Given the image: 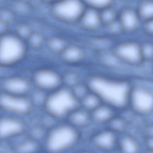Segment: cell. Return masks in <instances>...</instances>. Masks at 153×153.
Masks as SVG:
<instances>
[{
  "label": "cell",
  "mask_w": 153,
  "mask_h": 153,
  "mask_svg": "<svg viewBox=\"0 0 153 153\" xmlns=\"http://www.w3.org/2000/svg\"><path fill=\"white\" fill-rule=\"evenodd\" d=\"M28 38L30 44L35 47L40 45L42 42L41 36L38 33H31Z\"/></svg>",
  "instance_id": "f1b7e54d"
},
{
  "label": "cell",
  "mask_w": 153,
  "mask_h": 153,
  "mask_svg": "<svg viewBox=\"0 0 153 153\" xmlns=\"http://www.w3.org/2000/svg\"><path fill=\"white\" fill-rule=\"evenodd\" d=\"M79 106V101L71 90L64 88L48 94L43 108L46 114L55 120H62Z\"/></svg>",
  "instance_id": "3957f363"
},
{
  "label": "cell",
  "mask_w": 153,
  "mask_h": 153,
  "mask_svg": "<svg viewBox=\"0 0 153 153\" xmlns=\"http://www.w3.org/2000/svg\"><path fill=\"white\" fill-rule=\"evenodd\" d=\"M26 129L25 123L18 118L7 116L0 118V140L18 136L23 134Z\"/></svg>",
  "instance_id": "9c48e42d"
},
{
  "label": "cell",
  "mask_w": 153,
  "mask_h": 153,
  "mask_svg": "<svg viewBox=\"0 0 153 153\" xmlns=\"http://www.w3.org/2000/svg\"><path fill=\"white\" fill-rule=\"evenodd\" d=\"M86 7L100 10L112 6L115 0H82Z\"/></svg>",
  "instance_id": "cb8c5ba5"
},
{
  "label": "cell",
  "mask_w": 153,
  "mask_h": 153,
  "mask_svg": "<svg viewBox=\"0 0 153 153\" xmlns=\"http://www.w3.org/2000/svg\"><path fill=\"white\" fill-rule=\"evenodd\" d=\"M77 23L90 30H97L103 26L99 11L87 7Z\"/></svg>",
  "instance_id": "5bb4252c"
},
{
  "label": "cell",
  "mask_w": 153,
  "mask_h": 153,
  "mask_svg": "<svg viewBox=\"0 0 153 153\" xmlns=\"http://www.w3.org/2000/svg\"><path fill=\"white\" fill-rule=\"evenodd\" d=\"M124 1L127 2H131L135 1L136 0H122Z\"/></svg>",
  "instance_id": "836d02e7"
},
{
  "label": "cell",
  "mask_w": 153,
  "mask_h": 153,
  "mask_svg": "<svg viewBox=\"0 0 153 153\" xmlns=\"http://www.w3.org/2000/svg\"><path fill=\"white\" fill-rule=\"evenodd\" d=\"M48 45L52 50L56 52L63 51L65 49L64 42L62 40L58 38L51 39L49 42Z\"/></svg>",
  "instance_id": "4316f807"
},
{
  "label": "cell",
  "mask_w": 153,
  "mask_h": 153,
  "mask_svg": "<svg viewBox=\"0 0 153 153\" xmlns=\"http://www.w3.org/2000/svg\"><path fill=\"white\" fill-rule=\"evenodd\" d=\"M66 119L67 122L78 129L88 126L92 121L90 112L80 106L71 112Z\"/></svg>",
  "instance_id": "9a60e30c"
},
{
  "label": "cell",
  "mask_w": 153,
  "mask_h": 153,
  "mask_svg": "<svg viewBox=\"0 0 153 153\" xmlns=\"http://www.w3.org/2000/svg\"><path fill=\"white\" fill-rule=\"evenodd\" d=\"M45 91L39 89L34 92L32 98L31 99L34 106L43 108L48 95Z\"/></svg>",
  "instance_id": "d4e9b609"
},
{
  "label": "cell",
  "mask_w": 153,
  "mask_h": 153,
  "mask_svg": "<svg viewBox=\"0 0 153 153\" xmlns=\"http://www.w3.org/2000/svg\"><path fill=\"white\" fill-rule=\"evenodd\" d=\"M49 6L54 19L71 24L78 23L86 8L82 0H60Z\"/></svg>",
  "instance_id": "5b68a950"
},
{
  "label": "cell",
  "mask_w": 153,
  "mask_h": 153,
  "mask_svg": "<svg viewBox=\"0 0 153 153\" xmlns=\"http://www.w3.org/2000/svg\"><path fill=\"white\" fill-rule=\"evenodd\" d=\"M105 125L106 128L118 134L124 133L126 130L128 126V122L123 116L116 115Z\"/></svg>",
  "instance_id": "ffe728a7"
},
{
  "label": "cell",
  "mask_w": 153,
  "mask_h": 153,
  "mask_svg": "<svg viewBox=\"0 0 153 153\" xmlns=\"http://www.w3.org/2000/svg\"><path fill=\"white\" fill-rule=\"evenodd\" d=\"M82 51L76 47H71L63 51L62 56L64 59L69 62H75L79 60L82 56Z\"/></svg>",
  "instance_id": "7402d4cb"
},
{
  "label": "cell",
  "mask_w": 153,
  "mask_h": 153,
  "mask_svg": "<svg viewBox=\"0 0 153 153\" xmlns=\"http://www.w3.org/2000/svg\"><path fill=\"white\" fill-rule=\"evenodd\" d=\"M153 94L150 89L143 86H132L128 106L134 113L147 115L153 111Z\"/></svg>",
  "instance_id": "8992f818"
},
{
  "label": "cell",
  "mask_w": 153,
  "mask_h": 153,
  "mask_svg": "<svg viewBox=\"0 0 153 153\" xmlns=\"http://www.w3.org/2000/svg\"><path fill=\"white\" fill-rule=\"evenodd\" d=\"M79 102L80 107L90 112L103 103L97 94L90 91L79 100Z\"/></svg>",
  "instance_id": "ac0fdd59"
},
{
  "label": "cell",
  "mask_w": 153,
  "mask_h": 153,
  "mask_svg": "<svg viewBox=\"0 0 153 153\" xmlns=\"http://www.w3.org/2000/svg\"><path fill=\"white\" fill-rule=\"evenodd\" d=\"M136 10L142 22L153 19V0H142Z\"/></svg>",
  "instance_id": "d6986e66"
},
{
  "label": "cell",
  "mask_w": 153,
  "mask_h": 153,
  "mask_svg": "<svg viewBox=\"0 0 153 153\" xmlns=\"http://www.w3.org/2000/svg\"><path fill=\"white\" fill-rule=\"evenodd\" d=\"M117 148L122 152L138 153L140 151L138 141L131 135L125 133L118 135Z\"/></svg>",
  "instance_id": "e0dca14e"
},
{
  "label": "cell",
  "mask_w": 153,
  "mask_h": 153,
  "mask_svg": "<svg viewBox=\"0 0 153 153\" xmlns=\"http://www.w3.org/2000/svg\"><path fill=\"white\" fill-rule=\"evenodd\" d=\"M26 52L25 40L15 33L7 32L0 35V67L17 65L23 60Z\"/></svg>",
  "instance_id": "277c9868"
},
{
  "label": "cell",
  "mask_w": 153,
  "mask_h": 153,
  "mask_svg": "<svg viewBox=\"0 0 153 153\" xmlns=\"http://www.w3.org/2000/svg\"><path fill=\"white\" fill-rule=\"evenodd\" d=\"M99 12L103 26L109 24L118 19L119 12L113 6L99 10Z\"/></svg>",
  "instance_id": "44dd1931"
},
{
  "label": "cell",
  "mask_w": 153,
  "mask_h": 153,
  "mask_svg": "<svg viewBox=\"0 0 153 153\" xmlns=\"http://www.w3.org/2000/svg\"><path fill=\"white\" fill-rule=\"evenodd\" d=\"M34 80L39 89L44 91L57 89L61 81L57 73L47 70H40L36 73Z\"/></svg>",
  "instance_id": "4fadbf2b"
},
{
  "label": "cell",
  "mask_w": 153,
  "mask_h": 153,
  "mask_svg": "<svg viewBox=\"0 0 153 153\" xmlns=\"http://www.w3.org/2000/svg\"><path fill=\"white\" fill-rule=\"evenodd\" d=\"M39 148L38 141L31 137L18 145L17 150L21 152H32L37 151Z\"/></svg>",
  "instance_id": "603a6c76"
},
{
  "label": "cell",
  "mask_w": 153,
  "mask_h": 153,
  "mask_svg": "<svg viewBox=\"0 0 153 153\" xmlns=\"http://www.w3.org/2000/svg\"><path fill=\"white\" fill-rule=\"evenodd\" d=\"M43 2L48 4L50 5H51L56 2L59 1L60 0H41Z\"/></svg>",
  "instance_id": "d6a6232c"
},
{
  "label": "cell",
  "mask_w": 153,
  "mask_h": 153,
  "mask_svg": "<svg viewBox=\"0 0 153 153\" xmlns=\"http://www.w3.org/2000/svg\"><path fill=\"white\" fill-rule=\"evenodd\" d=\"M34 106L31 99L26 96L0 93V108L7 111L20 115H26L32 111Z\"/></svg>",
  "instance_id": "52a82bcc"
},
{
  "label": "cell",
  "mask_w": 153,
  "mask_h": 153,
  "mask_svg": "<svg viewBox=\"0 0 153 153\" xmlns=\"http://www.w3.org/2000/svg\"><path fill=\"white\" fill-rule=\"evenodd\" d=\"M88 86L90 91L99 96L103 103L116 109H125L128 106L132 86L127 82L95 77L90 80Z\"/></svg>",
  "instance_id": "6da1fadb"
},
{
  "label": "cell",
  "mask_w": 153,
  "mask_h": 153,
  "mask_svg": "<svg viewBox=\"0 0 153 153\" xmlns=\"http://www.w3.org/2000/svg\"><path fill=\"white\" fill-rule=\"evenodd\" d=\"M115 110L110 105L102 103L90 112L92 121L97 123L105 124L116 115Z\"/></svg>",
  "instance_id": "2e32d148"
},
{
  "label": "cell",
  "mask_w": 153,
  "mask_h": 153,
  "mask_svg": "<svg viewBox=\"0 0 153 153\" xmlns=\"http://www.w3.org/2000/svg\"><path fill=\"white\" fill-rule=\"evenodd\" d=\"M71 91L74 96L79 101L90 91L88 86L86 87L82 85L76 86L74 89Z\"/></svg>",
  "instance_id": "83f0119b"
},
{
  "label": "cell",
  "mask_w": 153,
  "mask_h": 153,
  "mask_svg": "<svg viewBox=\"0 0 153 153\" xmlns=\"http://www.w3.org/2000/svg\"><path fill=\"white\" fill-rule=\"evenodd\" d=\"M143 28L145 31L149 35L152 34L153 32V19L143 22Z\"/></svg>",
  "instance_id": "f546056e"
},
{
  "label": "cell",
  "mask_w": 153,
  "mask_h": 153,
  "mask_svg": "<svg viewBox=\"0 0 153 153\" xmlns=\"http://www.w3.org/2000/svg\"><path fill=\"white\" fill-rule=\"evenodd\" d=\"M153 136H147L144 141V145L145 148L149 152L153 150Z\"/></svg>",
  "instance_id": "4dcf8cb0"
},
{
  "label": "cell",
  "mask_w": 153,
  "mask_h": 153,
  "mask_svg": "<svg viewBox=\"0 0 153 153\" xmlns=\"http://www.w3.org/2000/svg\"><path fill=\"white\" fill-rule=\"evenodd\" d=\"M143 60H150L153 56V46L150 42H146L140 45Z\"/></svg>",
  "instance_id": "484cf974"
},
{
  "label": "cell",
  "mask_w": 153,
  "mask_h": 153,
  "mask_svg": "<svg viewBox=\"0 0 153 153\" xmlns=\"http://www.w3.org/2000/svg\"><path fill=\"white\" fill-rule=\"evenodd\" d=\"M114 54L117 58L132 65H137L143 60L140 45L134 42H127L118 45Z\"/></svg>",
  "instance_id": "8fae6325"
},
{
  "label": "cell",
  "mask_w": 153,
  "mask_h": 153,
  "mask_svg": "<svg viewBox=\"0 0 153 153\" xmlns=\"http://www.w3.org/2000/svg\"><path fill=\"white\" fill-rule=\"evenodd\" d=\"M0 85L3 92L17 95L25 96L31 88L28 80L19 75L6 76L3 79Z\"/></svg>",
  "instance_id": "30bf717a"
},
{
  "label": "cell",
  "mask_w": 153,
  "mask_h": 153,
  "mask_svg": "<svg viewBox=\"0 0 153 153\" xmlns=\"http://www.w3.org/2000/svg\"><path fill=\"white\" fill-rule=\"evenodd\" d=\"M118 134L107 128L97 131L90 137V144L101 151L110 152L117 148Z\"/></svg>",
  "instance_id": "ba28073f"
},
{
  "label": "cell",
  "mask_w": 153,
  "mask_h": 153,
  "mask_svg": "<svg viewBox=\"0 0 153 153\" xmlns=\"http://www.w3.org/2000/svg\"><path fill=\"white\" fill-rule=\"evenodd\" d=\"M81 137L79 129L67 122L53 125L44 139V149L48 152L60 153L74 147Z\"/></svg>",
  "instance_id": "7a4b0ae2"
},
{
  "label": "cell",
  "mask_w": 153,
  "mask_h": 153,
  "mask_svg": "<svg viewBox=\"0 0 153 153\" xmlns=\"http://www.w3.org/2000/svg\"><path fill=\"white\" fill-rule=\"evenodd\" d=\"M118 20L122 31L128 33L136 31L142 22L136 9L130 7H125L119 12Z\"/></svg>",
  "instance_id": "7c38bea8"
},
{
  "label": "cell",
  "mask_w": 153,
  "mask_h": 153,
  "mask_svg": "<svg viewBox=\"0 0 153 153\" xmlns=\"http://www.w3.org/2000/svg\"><path fill=\"white\" fill-rule=\"evenodd\" d=\"M67 82L71 85L74 84L76 82V77L74 75H69L66 79Z\"/></svg>",
  "instance_id": "1f68e13d"
}]
</instances>
